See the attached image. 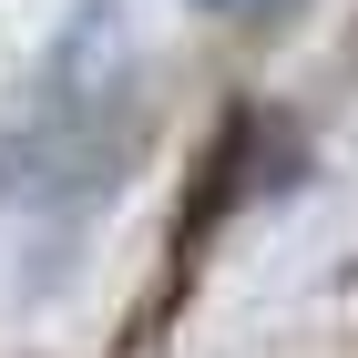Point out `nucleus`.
<instances>
[{
	"label": "nucleus",
	"mask_w": 358,
	"mask_h": 358,
	"mask_svg": "<svg viewBox=\"0 0 358 358\" xmlns=\"http://www.w3.org/2000/svg\"><path fill=\"white\" fill-rule=\"evenodd\" d=\"M348 72H358V31H348Z\"/></svg>",
	"instance_id": "obj_4"
},
{
	"label": "nucleus",
	"mask_w": 358,
	"mask_h": 358,
	"mask_svg": "<svg viewBox=\"0 0 358 358\" xmlns=\"http://www.w3.org/2000/svg\"><path fill=\"white\" fill-rule=\"evenodd\" d=\"M185 10H205V21H246V31H276L287 10H307V0H185Z\"/></svg>",
	"instance_id": "obj_3"
},
{
	"label": "nucleus",
	"mask_w": 358,
	"mask_h": 358,
	"mask_svg": "<svg viewBox=\"0 0 358 358\" xmlns=\"http://www.w3.org/2000/svg\"><path fill=\"white\" fill-rule=\"evenodd\" d=\"M307 174V134L297 113L276 103H225L215 134L194 143L185 185H174V225H164V256H154V276H143V297L123 307V328H113V358H154L174 338V317L194 307V287H205V256H215V236L246 205H266V194H287Z\"/></svg>",
	"instance_id": "obj_2"
},
{
	"label": "nucleus",
	"mask_w": 358,
	"mask_h": 358,
	"mask_svg": "<svg viewBox=\"0 0 358 358\" xmlns=\"http://www.w3.org/2000/svg\"><path fill=\"white\" fill-rule=\"evenodd\" d=\"M143 143V92H134V31H123V0H83L72 31L52 41L31 113L0 143V194L21 205H92V194L123 185Z\"/></svg>",
	"instance_id": "obj_1"
}]
</instances>
